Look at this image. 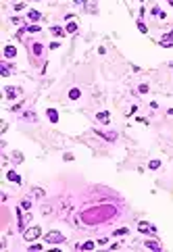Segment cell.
Here are the masks:
<instances>
[{
    "mask_svg": "<svg viewBox=\"0 0 173 252\" xmlns=\"http://www.w3.org/2000/svg\"><path fill=\"white\" fill-rule=\"evenodd\" d=\"M40 233H42L40 225H33V227H29V229H25V231H23V238H25V242H31V240L40 238Z\"/></svg>",
    "mask_w": 173,
    "mask_h": 252,
    "instance_id": "obj_1",
    "label": "cell"
},
{
    "mask_svg": "<svg viewBox=\"0 0 173 252\" xmlns=\"http://www.w3.org/2000/svg\"><path fill=\"white\" fill-rule=\"evenodd\" d=\"M44 242H48V244H60V242H65V236L60 231H48Z\"/></svg>",
    "mask_w": 173,
    "mask_h": 252,
    "instance_id": "obj_2",
    "label": "cell"
},
{
    "mask_svg": "<svg viewBox=\"0 0 173 252\" xmlns=\"http://www.w3.org/2000/svg\"><path fill=\"white\" fill-rule=\"evenodd\" d=\"M138 229H140L142 233H154V231H157V227H154V225H150V223H146V221H142V223H138Z\"/></svg>",
    "mask_w": 173,
    "mask_h": 252,
    "instance_id": "obj_3",
    "label": "cell"
},
{
    "mask_svg": "<svg viewBox=\"0 0 173 252\" xmlns=\"http://www.w3.org/2000/svg\"><path fill=\"white\" fill-rule=\"evenodd\" d=\"M4 92H6V98H17V94L21 92V88H13L11 85V88H6Z\"/></svg>",
    "mask_w": 173,
    "mask_h": 252,
    "instance_id": "obj_4",
    "label": "cell"
},
{
    "mask_svg": "<svg viewBox=\"0 0 173 252\" xmlns=\"http://www.w3.org/2000/svg\"><path fill=\"white\" fill-rule=\"evenodd\" d=\"M161 46H165V48H171L173 46V33H169V36H165L161 40Z\"/></svg>",
    "mask_w": 173,
    "mask_h": 252,
    "instance_id": "obj_5",
    "label": "cell"
},
{
    "mask_svg": "<svg viewBox=\"0 0 173 252\" xmlns=\"http://www.w3.org/2000/svg\"><path fill=\"white\" fill-rule=\"evenodd\" d=\"M46 115H48V119L52 121V123H56V121H58V112H56L54 108H48V110H46Z\"/></svg>",
    "mask_w": 173,
    "mask_h": 252,
    "instance_id": "obj_6",
    "label": "cell"
},
{
    "mask_svg": "<svg viewBox=\"0 0 173 252\" xmlns=\"http://www.w3.org/2000/svg\"><path fill=\"white\" fill-rule=\"evenodd\" d=\"M65 31H67V33H75V31H77V23H75L73 19H69V25L65 27Z\"/></svg>",
    "mask_w": 173,
    "mask_h": 252,
    "instance_id": "obj_7",
    "label": "cell"
},
{
    "mask_svg": "<svg viewBox=\"0 0 173 252\" xmlns=\"http://www.w3.org/2000/svg\"><path fill=\"white\" fill-rule=\"evenodd\" d=\"M15 54H17V48H15V46H6V48H4V56H6V58H13Z\"/></svg>",
    "mask_w": 173,
    "mask_h": 252,
    "instance_id": "obj_8",
    "label": "cell"
},
{
    "mask_svg": "<svg viewBox=\"0 0 173 252\" xmlns=\"http://www.w3.org/2000/svg\"><path fill=\"white\" fill-rule=\"evenodd\" d=\"M6 177H8V181H13V184H21V177L17 175L15 171H8V175H6Z\"/></svg>",
    "mask_w": 173,
    "mask_h": 252,
    "instance_id": "obj_9",
    "label": "cell"
},
{
    "mask_svg": "<svg viewBox=\"0 0 173 252\" xmlns=\"http://www.w3.org/2000/svg\"><path fill=\"white\" fill-rule=\"evenodd\" d=\"M146 248H150V250H161V244L157 240H148L146 242Z\"/></svg>",
    "mask_w": 173,
    "mask_h": 252,
    "instance_id": "obj_10",
    "label": "cell"
},
{
    "mask_svg": "<svg viewBox=\"0 0 173 252\" xmlns=\"http://www.w3.org/2000/svg\"><path fill=\"white\" fill-rule=\"evenodd\" d=\"M96 119L100 121V123H109V121H111L109 112H98V115H96Z\"/></svg>",
    "mask_w": 173,
    "mask_h": 252,
    "instance_id": "obj_11",
    "label": "cell"
},
{
    "mask_svg": "<svg viewBox=\"0 0 173 252\" xmlns=\"http://www.w3.org/2000/svg\"><path fill=\"white\" fill-rule=\"evenodd\" d=\"M85 8L90 13H96V0H85Z\"/></svg>",
    "mask_w": 173,
    "mask_h": 252,
    "instance_id": "obj_12",
    "label": "cell"
},
{
    "mask_svg": "<svg viewBox=\"0 0 173 252\" xmlns=\"http://www.w3.org/2000/svg\"><path fill=\"white\" fill-rule=\"evenodd\" d=\"M79 96H81V92L77 90V88H73V90H69V98H71V100H77V98H79Z\"/></svg>",
    "mask_w": 173,
    "mask_h": 252,
    "instance_id": "obj_13",
    "label": "cell"
},
{
    "mask_svg": "<svg viewBox=\"0 0 173 252\" xmlns=\"http://www.w3.org/2000/svg\"><path fill=\"white\" fill-rule=\"evenodd\" d=\"M98 135H102V138H104V140H109V142L117 140V133H104V131H98Z\"/></svg>",
    "mask_w": 173,
    "mask_h": 252,
    "instance_id": "obj_14",
    "label": "cell"
},
{
    "mask_svg": "<svg viewBox=\"0 0 173 252\" xmlns=\"http://www.w3.org/2000/svg\"><path fill=\"white\" fill-rule=\"evenodd\" d=\"M0 73H2V77H8V73H11V71H8V65H6V63L0 65Z\"/></svg>",
    "mask_w": 173,
    "mask_h": 252,
    "instance_id": "obj_15",
    "label": "cell"
},
{
    "mask_svg": "<svg viewBox=\"0 0 173 252\" xmlns=\"http://www.w3.org/2000/svg\"><path fill=\"white\" fill-rule=\"evenodd\" d=\"M40 17H42V15H40L38 11H29V21H38Z\"/></svg>",
    "mask_w": 173,
    "mask_h": 252,
    "instance_id": "obj_16",
    "label": "cell"
},
{
    "mask_svg": "<svg viewBox=\"0 0 173 252\" xmlns=\"http://www.w3.org/2000/svg\"><path fill=\"white\" fill-rule=\"evenodd\" d=\"M79 250H92L94 248V242H85V244H81V246H77Z\"/></svg>",
    "mask_w": 173,
    "mask_h": 252,
    "instance_id": "obj_17",
    "label": "cell"
},
{
    "mask_svg": "<svg viewBox=\"0 0 173 252\" xmlns=\"http://www.w3.org/2000/svg\"><path fill=\"white\" fill-rule=\"evenodd\" d=\"M50 31H52L54 36H65V29H60V27H50Z\"/></svg>",
    "mask_w": 173,
    "mask_h": 252,
    "instance_id": "obj_18",
    "label": "cell"
},
{
    "mask_svg": "<svg viewBox=\"0 0 173 252\" xmlns=\"http://www.w3.org/2000/svg\"><path fill=\"white\" fill-rule=\"evenodd\" d=\"M13 161L15 163H23V154L21 152H13Z\"/></svg>",
    "mask_w": 173,
    "mask_h": 252,
    "instance_id": "obj_19",
    "label": "cell"
},
{
    "mask_svg": "<svg viewBox=\"0 0 173 252\" xmlns=\"http://www.w3.org/2000/svg\"><path fill=\"white\" fill-rule=\"evenodd\" d=\"M138 29H140L142 33H146V31H148V27H146V25H144L142 21H138Z\"/></svg>",
    "mask_w": 173,
    "mask_h": 252,
    "instance_id": "obj_20",
    "label": "cell"
},
{
    "mask_svg": "<svg viewBox=\"0 0 173 252\" xmlns=\"http://www.w3.org/2000/svg\"><path fill=\"white\" fill-rule=\"evenodd\" d=\"M33 192H36V196H38V198L44 196V190H42V188H33Z\"/></svg>",
    "mask_w": 173,
    "mask_h": 252,
    "instance_id": "obj_21",
    "label": "cell"
},
{
    "mask_svg": "<svg viewBox=\"0 0 173 252\" xmlns=\"http://www.w3.org/2000/svg\"><path fill=\"white\" fill-rule=\"evenodd\" d=\"M138 92H140V94H146V92H148V85H146V83H142L140 88H138Z\"/></svg>",
    "mask_w": 173,
    "mask_h": 252,
    "instance_id": "obj_22",
    "label": "cell"
},
{
    "mask_svg": "<svg viewBox=\"0 0 173 252\" xmlns=\"http://www.w3.org/2000/svg\"><path fill=\"white\" fill-rule=\"evenodd\" d=\"M161 167V161H150V169H159Z\"/></svg>",
    "mask_w": 173,
    "mask_h": 252,
    "instance_id": "obj_23",
    "label": "cell"
},
{
    "mask_svg": "<svg viewBox=\"0 0 173 252\" xmlns=\"http://www.w3.org/2000/svg\"><path fill=\"white\" fill-rule=\"evenodd\" d=\"M125 233H127V229H125V227H121V229L115 231V236H125Z\"/></svg>",
    "mask_w": 173,
    "mask_h": 252,
    "instance_id": "obj_24",
    "label": "cell"
},
{
    "mask_svg": "<svg viewBox=\"0 0 173 252\" xmlns=\"http://www.w3.org/2000/svg\"><path fill=\"white\" fill-rule=\"evenodd\" d=\"M21 206H23V208H25V211H27V208H29V206H31V202H29V200H27V198H25V200H23V202H21Z\"/></svg>",
    "mask_w": 173,
    "mask_h": 252,
    "instance_id": "obj_25",
    "label": "cell"
},
{
    "mask_svg": "<svg viewBox=\"0 0 173 252\" xmlns=\"http://www.w3.org/2000/svg\"><path fill=\"white\" fill-rule=\"evenodd\" d=\"M33 52H36V54H40V52H42V46H40V44H33Z\"/></svg>",
    "mask_w": 173,
    "mask_h": 252,
    "instance_id": "obj_26",
    "label": "cell"
},
{
    "mask_svg": "<svg viewBox=\"0 0 173 252\" xmlns=\"http://www.w3.org/2000/svg\"><path fill=\"white\" fill-rule=\"evenodd\" d=\"M27 31H40V27H38V25H29Z\"/></svg>",
    "mask_w": 173,
    "mask_h": 252,
    "instance_id": "obj_27",
    "label": "cell"
},
{
    "mask_svg": "<svg viewBox=\"0 0 173 252\" xmlns=\"http://www.w3.org/2000/svg\"><path fill=\"white\" fill-rule=\"evenodd\" d=\"M29 250H42V246L40 244H33V246H29Z\"/></svg>",
    "mask_w": 173,
    "mask_h": 252,
    "instance_id": "obj_28",
    "label": "cell"
},
{
    "mask_svg": "<svg viewBox=\"0 0 173 252\" xmlns=\"http://www.w3.org/2000/svg\"><path fill=\"white\" fill-rule=\"evenodd\" d=\"M167 2H169V4H171V6H173V0H167Z\"/></svg>",
    "mask_w": 173,
    "mask_h": 252,
    "instance_id": "obj_29",
    "label": "cell"
},
{
    "mask_svg": "<svg viewBox=\"0 0 173 252\" xmlns=\"http://www.w3.org/2000/svg\"><path fill=\"white\" fill-rule=\"evenodd\" d=\"M169 115H173V108H169Z\"/></svg>",
    "mask_w": 173,
    "mask_h": 252,
    "instance_id": "obj_30",
    "label": "cell"
},
{
    "mask_svg": "<svg viewBox=\"0 0 173 252\" xmlns=\"http://www.w3.org/2000/svg\"><path fill=\"white\" fill-rule=\"evenodd\" d=\"M171 67H173V63H171Z\"/></svg>",
    "mask_w": 173,
    "mask_h": 252,
    "instance_id": "obj_31",
    "label": "cell"
},
{
    "mask_svg": "<svg viewBox=\"0 0 173 252\" xmlns=\"http://www.w3.org/2000/svg\"><path fill=\"white\" fill-rule=\"evenodd\" d=\"M171 33H173V31H171Z\"/></svg>",
    "mask_w": 173,
    "mask_h": 252,
    "instance_id": "obj_32",
    "label": "cell"
}]
</instances>
